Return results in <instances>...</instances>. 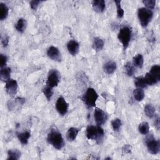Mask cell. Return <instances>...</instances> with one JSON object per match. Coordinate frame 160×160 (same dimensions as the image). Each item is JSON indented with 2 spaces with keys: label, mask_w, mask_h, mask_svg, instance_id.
Returning <instances> with one entry per match:
<instances>
[{
  "label": "cell",
  "mask_w": 160,
  "mask_h": 160,
  "mask_svg": "<svg viewBox=\"0 0 160 160\" xmlns=\"http://www.w3.org/2000/svg\"><path fill=\"white\" fill-rule=\"evenodd\" d=\"M159 116H157L156 118H155V120H154V126L156 127V128L158 129V130H159V128H160V122H159Z\"/></svg>",
  "instance_id": "obj_38"
},
{
  "label": "cell",
  "mask_w": 160,
  "mask_h": 160,
  "mask_svg": "<svg viewBox=\"0 0 160 160\" xmlns=\"http://www.w3.org/2000/svg\"><path fill=\"white\" fill-rule=\"evenodd\" d=\"M67 48L69 52L72 55H76L79 52V43L75 40H70L67 44Z\"/></svg>",
  "instance_id": "obj_12"
},
{
  "label": "cell",
  "mask_w": 160,
  "mask_h": 160,
  "mask_svg": "<svg viewBox=\"0 0 160 160\" xmlns=\"http://www.w3.org/2000/svg\"><path fill=\"white\" fill-rule=\"evenodd\" d=\"M59 72L56 69H51L48 73L46 84L51 88L56 87L59 82Z\"/></svg>",
  "instance_id": "obj_7"
},
{
  "label": "cell",
  "mask_w": 160,
  "mask_h": 160,
  "mask_svg": "<svg viewBox=\"0 0 160 160\" xmlns=\"http://www.w3.org/2000/svg\"><path fill=\"white\" fill-rule=\"evenodd\" d=\"M145 81L147 84V85H149V86H152L154 84H157L159 81L154 78L153 77L149 72H147L145 75V76L144 77Z\"/></svg>",
  "instance_id": "obj_27"
},
{
  "label": "cell",
  "mask_w": 160,
  "mask_h": 160,
  "mask_svg": "<svg viewBox=\"0 0 160 160\" xmlns=\"http://www.w3.org/2000/svg\"><path fill=\"white\" fill-rule=\"evenodd\" d=\"M134 98L137 101H141L145 96L144 91L141 88H136L133 91Z\"/></svg>",
  "instance_id": "obj_22"
},
{
  "label": "cell",
  "mask_w": 160,
  "mask_h": 160,
  "mask_svg": "<svg viewBox=\"0 0 160 160\" xmlns=\"http://www.w3.org/2000/svg\"><path fill=\"white\" fill-rule=\"evenodd\" d=\"M122 150L125 154H130L132 151V147L129 144H125L122 147Z\"/></svg>",
  "instance_id": "obj_36"
},
{
  "label": "cell",
  "mask_w": 160,
  "mask_h": 160,
  "mask_svg": "<svg viewBox=\"0 0 160 160\" xmlns=\"http://www.w3.org/2000/svg\"><path fill=\"white\" fill-rule=\"evenodd\" d=\"M146 144L149 152L151 154H157L160 150V142L156 140L152 135H149L146 139Z\"/></svg>",
  "instance_id": "obj_6"
},
{
  "label": "cell",
  "mask_w": 160,
  "mask_h": 160,
  "mask_svg": "<svg viewBox=\"0 0 160 160\" xmlns=\"http://www.w3.org/2000/svg\"><path fill=\"white\" fill-rule=\"evenodd\" d=\"M79 129L76 128H70L68 131H67V133H66V138H67V139L69 141H73L76 139L78 134V132H79Z\"/></svg>",
  "instance_id": "obj_16"
},
{
  "label": "cell",
  "mask_w": 160,
  "mask_h": 160,
  "mask_svg": "<svg viewBox=\"0 0 160 160\" xmlns=\"http://www.w3.org/2000/svg\"><path fill=\"white\" fill-rule=\"evenodd\" d=\"M42 92L45 96V97L46 98V99H48V101H50L53 94L52 88L47 85L46 87H44L42 89Z\"/></svg>",
  "instance_id": "obj_30"
},
{
  "label": "cell",
  "mask_w": 160,
  "mask_h": 160,
  "mask_svg": "<svg viewBox=\"0 0 160 160\" xmlns=\"http://www.w3.org/2000/svg\"><path fill=\"white\" fill-rule=\"evenodd\" d=\"M122 125V122L121 120L119 118H116L114 119L111 121V126L114 131H118Z\"/></svg>",
  "instance_id": "obj_32"
},
{
  "label": "cell",
  "mask_w": 160,
  "mask_h": 160,
  "mask_svg": "<svg viewBox=\"0 0 160 160\" xmlns=\"http://www.w3.org/2000/svg\"><path fill=\"white\" fill-rule=\"evenodd\" d=\"M11 73V69L9 67H3L1 68L0 71V79L2 81H7L10 79V76Z\"/></svg>",
  "instance_id": "obj_15"
},
{
  "label": "cell",
  "mask_w": 160,
  "mask_h": 160,
  "mask_svg": "<svg viewBox=\"0 0 160 160\" xmlns=\"http://www.w3.org/2000/svg\"><path fill=\"white\" fill-rule=\"evenodd\" d=\"M132 62L134 66L141 68L143 66L144 64V58L142 54H138L137 55H136L132 59Z\"/></svg>",
  "instance_id": "obj_23"
},
{
  "label": "cell",
  "mask_w": 160,
  "mask_h": 160,
  "mask_svg": "<svg viewBox=\"0 0 160 160\" xmlns=\"http://www.w3.org/2000/svg\"><path fill=\"white\" fill-rule=\"evenodd\" d=\"M8 12L9 9L8 6L5 4L0 2V19L1 21L6 19L8 16Z\"/></svg>",
  "instance_id": "obj_24"
},
{
  "label": "cell",
  "mask_w": 160,
  "mask_h": 160,
  "mask_svg": "<svg viewBox=\"0 0 160 160\" xmlns=\"http://www.w3.org/2000/svg\"><path fill=\"white\" fill-rule=\"evenodd\" d=\"M48 56L55 61H61V55L59 49L55 46H50L47 51Z\"/></svg>",
  "instance_id": "obj_11"
},
{
  "label": "cell",
  "mask_w": 160,
  "mask_h": 160,
  "mask_svg": "<svg viewBox=\"0 0 160 160\" xmlns=\"http://www.w3.org/2000/svg\"><path fill=\"white\" fill-rule=\"evenodd\" d=\"M21 155V152L16 149H9L8 151V160H18L20 158Z\"/></svg>",
  "instance_id": "obj_18"
},
{
  "label": "cell",
  "mask_w": 160,
  "mask_h": 160,
  "mask_svg": "<svg viewBox=\"0 0 160 160\" xmlns=\"http://www.w3.org/2000/svg\"><path fill=\"white\" fill-rule=\"evenodd\" d=\"M68 104L62 96L58 98L56 102V109L58 113L62 116L65 115L68 110Z\"/></svg>",
  "instance_id": "obj_9"
},
{
  "label": "cell",
  "mask_w": 160,
  "mask_h": 160,
  "mask_svg": "<svg viewBox=\"0 0 160 160\" xmlns=\"http://www.w3.org/2000/svg\"><path fill=\"white\" fill-rule=\"evenodd\" d=\"M144 111L146 116H148L149 118H152L154 116L156 109L152 104H148L144 106Z\"/></svg>",
  "instance_id": "obj_21"
},
{
  "label": "cell",
  "mask_w": 160,
  "mask_h": 160,
  "mask_svg": "<svg viewBox=\"0 0 160 160\" xmlns=\"http://www.w3.org/2000/svg\"><path fill=\"white\" fill-rule=\"evenodd\" d=\"M98 98V93L92 88H88L85 93L82 96V100L88 108H91L96 106V103Z\"/></svg>",
  "instance_id": "obj_3"
},
{
  "label": "cell",
  "mask_w": 160,
  "mask_h": 160,
  "mask_svg": "<svg viewBox=\"0 0 160 160\" xmlns=\"http://www.w3.org/2000/svg\"><path fill=\"white\" fill-rule=\"evenodd\" d=\"M94 118L97 126H101L106 122L108 116L106 113L99 108H96L94 112Z\"/></svg>",
  "instance_id": "obj_8"
},
{
  "label": "cell",
  "mask_w": 160,
  "mask_h": 160,
  "mask_svg": "<svg viewBox=\"0 0 160 160\" xmlns=\"http://www.w3.org/2000/svg\"><path fill=\"white\" fill-rule=\"evenodd\" d=\"M134 84L137 88H144L147 87V84L144 77H136L134 78Z\"/></svg>",
  "instance_id": "obj_26"
},
{
  "label": "cell",
  "mask_w": 160,
  "mask_h": 160,
  "mask_svg": "<svg viewBox=\"0 0 160 160\" xmlns=\"http://www.w3.org/2000/svg\"><path fill=\"white\" fill-rule=\"evenodd\" d=\"M47 141L55 149L60 150L64 145V142L61 134L57 130L52 129L48 134Z\"/></svg>",
  "instance_id": "obj_1"
},
{
  "label": "cell",
  "mask_w": 160,
  "mask_h": 160,
  "mask_svg": "<svg viewBox=\"0 0 160 160\" xmlns=\"http://www.w3.org/2000/svg\"><path fill=\"white\" fill-rule=\"evenodd\" d=\"M104 135L103 129L99 126L89 125L86 130V136L88 139L94 140L97 143H99Z\"/></svg>",
  "instance_id": "obj_2"
},
{
  "label": "cell",
  "mask_w": 160,
  "mask_h": 160,
  "mask_svg": "<svg viewBox=\"0 0 160 160\" xmlns=\"http://www.w3.org/2000/svg\"><path fill=\"white\" fill-rule=\"evenodd\" d=\"M41 1H36V0H33V1H30L29 4L31 6V8L33 10H36L39 4L41 3Z\"/></svg>",
  "instance_id": "obj_35"
},
{
  "label": "cell",
  "mask_w": 160,
  "mask_h": 160,
  "mask_svg": "<svg viewBox=\"0 0 160 160\" xmlns=\"http://www.w3.org/2000/svg\"><path fill=\"white\" fill-rule=\"evenodd\" d=\"M124 68L128 76H132L134 75L135 72V68L134 66L130 62H128L126 63Z\"/></svg>",
  "instance_id": "obj_29"
},
{
  "label": "cell",
  "mask_w": 160,
  "mask_h": 160,
  "mask_svg": "<svg viewBox=\"0 0 160 160\" xmlns=\"http://www.w3.org/2000/svg\"><path fill=\"white\" fill-rule=\"evenodd\" d=\"M7 61H8L7 56L3 54H0V66H1V68H3V67L6 66Z\"/></svg>",
  "instance_id": "obj_34"
},
{
  "label": "cell",
  "mask_w": 160,
  "mask_h": 160,
  "mask_svg": "<svg viewBox=\"0 0 160 160\" xmlns=\"http://www.w3.org/2000/svg\"><path fill=\"white\" fill-rule=\"evenodd\" d=\"M18 87V82L14 79L10 78L7 81H6L5 89L6 92L11 96H13L16 94Z\"/></svg>",
  "instance_id": "obj_10"
},
{
  "label": "cell",
  "mask_w": 160,
  "mask_h": 160,
  "mask_svg": "<svg viewBox=\"0 0 160 160\" xmlns=\"http://www.w3.org/2000/svg\"><path fill=\"white\" fill-rule=\"evenodd\" d=\"M158 81H160V66L158 64L153 65L149 72Z\"/></svg>",
  "instance_id": "obj_25"
},
{
  "label": "cell",
  "mask_w": 160,
  "mask_h": 160,
  "mask_svg": "<svg viewBox=\"0 0 160 160\" xmlns=\"http://www.w3.org/2000/svg\"><path fill=\"white\" fill-rule=\"evenodd\" d=\"M26 25L27 22L26 19H24V18H19L17 21L16 24H15V28L18 32L22 33L26 29Z\"/></svg>",
  "instance_id": "obj_19"
},
{
  "label": "cell",
  "mask_w": 160,
  "mask_h": 160,
  "mask_svg": "<svg viewBox=\"0 0 160 160\" xmlns=\"http://www.w3.org/2000/svg\"><path fill=\"white\" fill-rule=\"evenodd\" d=\"M1 44L4 48L8 46L9 44V37L8 36H4L1 38Z\"/></svg>",
  "instance_id": "obj_37"
},
{
  "label": "cell",
  "mask_w": 160,
  "mask_h": 160,
  "mask_svg": "<svg viewBox=\"0 0 160 160\" xmlns=\"http://www.w3.org/2000/svg\"><path fill=\"white\" fill-rule=\"evenodd\" d=\"M138 130L142 134H147L149 131V126L147 122H142L139 124Z\"/></svg>",
  "instance_id": "obj_28"
},
{
  "label": "cell",
  "mask_w": 160,
  "mask_h": 160,
  "mask_svg": "<svg viewBox=\"0 0 160 160\" xmlns=\"http://www.w3.org/2000/svg\"><path fill=\"white\" fill-rule=\"evenodd\" d=\"M17 136H18V138L19 142L22 144L25 145V144H27L28 142V140L31 136V133L29 131H26L18 133Z\"/></svg>",
  "instance_id": "obj_17"
},
{
  "label": "cell",
  "mask_w": 160,
  "mask_h": 160,
  "mask_svg": "<svg viewBox=\"0 0 160 160\" xmlns=\"http://www.w3.org/2000/svg\"><path fill=\"white\" fill-rule=\"evenodd\" d=\"M104 41L99 37H96L94 39L92 43V48L96 51H100L104 47Z\"/></svg>",
  "instance_id": "obj_20"
},
{
  "label": "cell",
  "mask_w": 160,
  "mask_h": 160,
  "mask_svg": "<svg viewBox=\"0 0 160 160\" xmlns=\"http://www.w3.org/2000/svg\"><path fill=\"white\" fill-rule=\"evenodd\" d=\"M131 29L128 26H124L120 29L118 34V38L122 44L124 49H126L129 45L131 38Z\"/></svg>",
  "instance_id": "obj_5"
},
{
  "label": "cell",
  "mask_w": 160,
  "mask_h": 160,
  "mask_svg": "<svg viewBox=\"0 0 160 160\" xmlns=\"http://www.w3.org/2000/svg\"><path fill=\"white\" fill-rule=\"evenodd\" d=\"M94 10L97 12H102L106 8V2L104 0H94L92 1Z\"/></svg>",
  "instance_id": "obj_13"
},
{
  "label": "cell",
  "mask_w": 160,
  "mask_h": 160,
  "mask_svg": "<svg viewBox=\"0 0 160 160\" xmlns=\"http://www.w3.org/2000/svg\"><path fill=\"white\" fill-rule=\"evenodd\" d=\"M105 159H111L110 158H105Z\"/></svg>",
  "instance_id": "obj_39"
},
{
  "label": "cell",
  "mask_w": 160,
  "mask_h": 160,
  "mask_svg": "<svg viewBox=\"0 0 160 160\" xmlns=\"http://www.w3.org/2000/svg\"><path fill=\"white\" fill-rule=\"evenodd\" d=\"M153 16V12L151 10L146 8H141L138 11V17L141 25L142 27H146L151 22Z\"/></svg>",
  "instance_id": "obj_4"
},
{
  "label": "cell",
  "mask_w": 160,
  "mask_h": 160,
  "mask_svg": "<svg viewBox=\"0 0 160 160\" xmlns=\"http://www.w3.org/2000/svg\"><path fill=\"white\" fill-rule=\"evenodd\" d=\"M114 2L116 6V9H117V16L118 18H122L124 16V11L123 9L121 7V1L119 0H116L114 1Z\"/></svg>",
  "instance_id": "obj_31"
},
{
  "label": "cell",
  "mask_w": 160,
  "mask_h": 160,
  "mask_svg": "<svg viewBox=\"0 0 160 160\" xmlns=\"http://www.w3.org/2000/svg\"><path fill=\"white\" fill-rule=\"evenodd\" d=\"M142 3L145 5L147 9H153L156 5V1L155 0H144L142 1Z\"/></svg>",
  "instance_id": "obj_33"
},
{
  "label": "cell",
  "mask_w": 160,
  "mask_h": 160,
  "mask_svg": "<svg viewBox=\"0 0 160 160\" xmlns=\"http://www.w3.org/2000/svg\"><path fill=\"white\" fill-rule=\"evenodd\" d=\"M116 68H117L116 63L113 61H109L106 62L103 66L104 71L108 74H111L114 73Z\"/></svg>",
  "instance_id": "obj_14"
}]
</instances>
